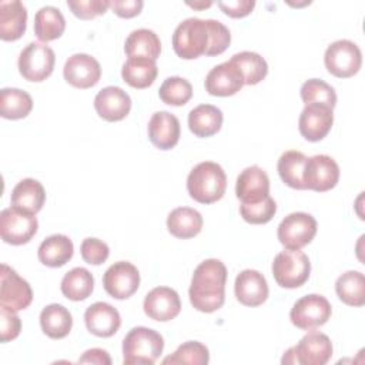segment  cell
I'll return each instance as SVG.
<instances>
[{
  "label": "cell",
  "mask_w": 365,
  "mask_h": 365,
  "mask_svg": "<svg viewBox=\"0 0 365 365\" xmlns=\"http://www.w3.org/2000/svg\"><path fill=\"white\" fill-rule=\"evenodd\" d=\"M227 267L217 258L204 259L194 269L188 289L191 305L200 312H214L225 301Z\"/></svg>",
  "instance_id": "1"
},
{
  "label": "cell",
  "mask_w": 365,
  "mask_h": 365,
  "mask_svg": "<svg viewBox=\"0 0 365 365\" xmlns=\"http://www.w3.org/2000/svg\"><path fill=\"white\" fill-rule=\"evenodd\" d=\"M225 171L214 161L197 164L187 177V191L190 197L201 204H212L221 200L225 194Z\"/></svg>",
  "instance_id": "2"
},
{
  "label": "cell",
  "mask_w": 365,
  "mask_h": 365,
  "mask_svg": "<svg viewBox=\"0 0 365 365\" xmlns=\"http://www.w3.org/2000/svg\"><path fill=\"white\" fill-rule=\"evenodd\" d=\"M164 349V339L160 332L135 327L128 331L123 339L124 365H153Z\"/></svg>",
  "instance_id": "3"
},
{
  "label": "cell",
  "mask_w": 365,
  "mask_h": 365,
  "mask_svg": "<svg viewBox=\"0 0 365 365\" xmlns=\"http://www.w3.org/2000/svg\"><path fill=\"white\" fill-rule=\"evenodd\" d=\"M210 43L207 21L190 17L181 21L173 33V48L184 60H194L205 54Z\"/></svg>",
  "instance_id": "4"
},
{
  "label": "cell",
  "mask_w": 365,
  "mask_h": 365,
  "mask_svg": "<svg viewBox=\"0 0 365 365\" xmlns=\"http://www.w3.org/2000/svg\"><path fill=\"white\" fill-rule=\"evenodd\" d=\"M332 356V342L328 335L309 329L301 341L288 348L281 359L282 364L301 365H325Z\"/></svg>",
  "instance_id": "5"
},
{
  "label": "cell",
  "mask_w": 365,
  "mask_h": 365,
  "mask_svg": "<svg viewBox=\"0 0 365 365\" xmlns=\"http://www.w3.org/2000/svg\"><path fill=\"white\" fill-rule=\"evenodd\" d=\"M311 272V262L301 250H284L272 261V275L282 288H298L304 285Z\"/></svg>",
  "instance_id": "6"
},
{
  "label": "cell",
  "mask_w": 365,
  "mask_h": 365,
  "mask_svg": "<svg viewBox=\"0 0 365 365\" xmlns=\"http://www.w3.org/2000/svg\"><path fill=\"white\" fill-rule=\"evenodd\" d=\"M56 56L54 51L46 44L38 41L29 43L19 56V71L27 81H44L54 70Z\"/></svg>",
  "instance_id": "7"
},
{
  "label": "cell",
  "mask_w": 365,
  "mask_h": 365,
  "mask_svg": "<svg viewBox=\"0 0 365 365\" xmlns=\"http://www.w3.org/2000/svg\"><path fill=\"white\" fill-rule=\"evenodd\" d=\"M324 63L332 76L348 78L356 74L362 64V53L351 40H336L331 43L324 54Z\"/></svg>",
  "instance_id": "8"
},
{
  "label": "cell",
  "mask_w": 365,
  "mask_h": 365,
  "mask_svg": "<svg viewBox=\"0 0 365 365\" xmlns=\"http://www.w3.org/2000/svg\"><path fill=\"white\" fill-rule=\"evenodd\" d=\"M37 228L38 222L36 215L24 210L11 205L0 212V235L7 244H27L36 235Z\"/></svg>",
  "instance_id": "9"
},
{
  "label": "cell",
  "mask_w": 365,
  "mask_h": 365,
  "mask_svg": "<svg viewBox=\"0 0 365 365\" xmlns=\"http://www.w3.org/2000/svg\"><path fill=\"white\" fill-rule=\"evenodd\" d=\"M317 234V220L302 211L291 212L278 225L277 235L287 250H301L308 245Z\"/></svg>",
  "instance_id": "10"
},
{
  "label": "cell",
  "mask_w": 365,
  "mask_h": 365,
  "mask_svg": "<svg viewBox=\"0 0 365 365\" xmlns=\"http://www.w3.org/2000/svg\"><path fill=\"white\" fill-rule=\"evenodd\" d=\"M331 314L332 308L325 297L308 294L295 301L289 311V319L297 328L309 331L327 324Z\"/></svg>",
  "instance_id": "11"
},
{
  "label": "cell",
  "mask_w": 365,
  "mask_h": 365,
  "mask_svg": "<svg viewBox=\"0 0 365 365\" xmlns=\"http://www.w3.org/2000/svg\"><path fill=\"white\" fill-rule=\"evenodd\" d=\"M305 190L324 192L334 188L339 180V165L327 154H317L307 158L304 167Z\"/></svg>",
  "instance_id": "12"
},
{
  "label": "cell",
  "mask_w": 365,
  "mask_h": 365,
  "mask_svg": "<svg viewBox=\"0 0 365 365\" xmlns=\"http://www.w3.org/2000/svg\"><path fill=\"white\" fill-rule=\"evenodd\" d=\"M103 287L115 299L130 298L140 287V272L128 261L114 262L103 275Z\"/></svg>",
  "instance_id": "13"
},
{
  "label": "cell",
  "mask_w": 365,
  "mask_h": 365,
  "mask_svg": "<svg viewBox=\"0 0 365 365\" xmlns=\"http://www.w3.org/2000/svg\"><path fill=\"white\" fill-rule=\"evenodd\" d=\"M33 301L30 284L21 278L11 267L1 264L0 271V305L14 311L26 309Z\"/></svg>",
  "instance_id": "14"
},
{
  "label": "cell",
  "mask_w": 365,
  "mask_h": 365,
  "mask_svg": "<svg viewBox=\"0 0 365 365\" xmlns=\"http://www.w3.org/2000/svg\"><path fill=\"white\" fill-rule=\"evenodd\" d=\"M63 76L73 87L90 88L98 83L101 77V66L93 56L77 53L67 58Z\"/></svg>",
  "instance_id": "15"
},
{
  "label": "cell",
  "mask_w": 365,
  "mask_h": 365,
  "mask_svg": "<svg viewBox=\"0 0 365 365\" xmlns=\"http://www.w3.org/2000/svg\"><path fill=\"white\" fill-rule=\"evenodd\" d=\"M334 123L332 108L322 104H307L299 114L298 128L308 141H321L331 131Z\"/></svg>",
  "instance_id": "16"
},
{
  "label": "cell",
  "mask_w": 365,
  "mask_h": 365,
  "mask_svg": "<svg viewBox=\"0 0 365 365\" xmlns=\"http://www.w3.org/2000/svg\"><path fill=\"white\" fill-rule=\"evenodd\" d=\"M143 308L145 315L154 321H171L181 311L180 295L170 287H155L145 295Z\"/></svg>",
  "instance_id": "17"
},
{
  "label": "cell",
  "mask_w": 365,
  "mask_h": 365,
  "mask_svg": "<svg viewBox=\"0 0 365 365\" xmlns=\"http://www.w3.org/2000/svg\"><path fill=\"white\" fill-rule=\"evenodd\" d=\"M235 194L241 204H252L269 197V178L267 173L258 165L244 168L237 177Z\"/></svg>",
  "instance_id": "18"
},
{
  "label": "cell",
  "mask_w": 365,
  "mask_h": 365,
  "mask_svg": "<svg viewBox=\"0 0 365 365\" xmlns=\"http://www.w3.org/2000/svg\"><path fill=\"white\" fill-rule=\"evenodd\" d=\"M204 84L208 94L228 97L237 94L242 88L244 78L240 70L228 60L212 67L208 71Z\"/></svg>",
  "instance_id": "19"
},
{
  "label": "cell",
  "mask_w": 365,
  "mask_h": 365,
  "mask_svg": "<svg viewBox=\"0 0 365 365\" xmlns=\"http://www.w3.org/2000/svg\"><path fill=\"white\" fill-rule=\"evenodd\" d=\"M94 108L106 121H120L130 113L131 98L121 87L108 86L97 93L94 98Z\"/></svg>",
  "instance_id": "20"
},
{
  "label": "cell",
  "mask_w": 365,
  "mask_h": 365,
  "mask_svg": "<svg viewBox=\"0 0 365 365\" xmlns=\"http://www.w3.org/2000/svg\"><path fill=\"white\" fill-rule=\"evenodd\" d=\"M237 299L245 307H258L268 298V284L265 277L257 269L241 271L234 284Z\"/></svg>",
  "instance_id": "21"
},
{
  "label": "cell",
  "mask_w": 365,
  "mask_h": 365,
  "mask_svg": "<svg viewBox=\"0 0 365 365\" xmlns=\"http://www.w3.org/2000/svg\"><path fill=\"white\" fill-rule=\"evenodd\" d=\"M84 322L90 334L100 338H108L118 331L121 317L113 305L98 301L86 309Z\"/></svg>",
  "instance_id": "22"
},
{
  "label": "cell",
  "mask_w": 365,
  "mask_h": 365,
  "mask_svg": "<svg viewBox=\"0 0 365 365\" xmlns=\"http://www.w3.org/2000/svg\"><path fill=\"white\" fill-rule=\"evenodd\" d=\"M180 121L168 111H157L148 121V138L160 150H171L180 140Z\"/></svg>",
  "instance_id": "23"
},
{
  "label": "cell",
  "mask_w": 365,
  "mask_h": 365,
  "mask_svg": "<svg viewBox=\"0 0 365 365\" xmlns=\"http://www.w3.org/2000/svg\"><path fill=\"white\" fill-rule=\"evenodd\" d=\"M27 27V10L19 0L0 3V38L19 40Z\"/></svg>",
  "instance_id": "24"
},
{
  "label": "cell",
  "mask_w": 365,
  "mask_h": 365,
  "mask_svg": "<svg viewBox=\"0 0 365 365\" xmlns=\"http://www.w3.org/2000/svg\"><path fill=\"white\" fill-rule=\"evenodd\" d=\"M222 111L212 104H200L188 113V127L200 138L217 134L222 125Z\"/></svg>",
  "instance_id": "25"
},
{
  "label": "cell",
  "mask_w": 365,
  "mask_h": 365,
  "mask_svg": "<svg viewBox=\"0 0 365 365\" xmlns=\"http://www.w3.org/2000/svg\"><path fill=\"white\" fill-rule=\"evenodd\" d=\"M11 204L30 214H37L46 201V191L40 181L34 178H23L11 191Z\"/></svg>",
  "instance_id": "26"
},
{
  "label": "cell",
  "mask_w": 365,
  "mask_h": 365,
  "mask_svg": "<svg viewBox=\"0 0 365 365\" xmlns=\"http://www.w3.org/2000/svg\"><path fill=\"white\" fill-rule=\"evenodd\" d=\"M73 252V241L64 234H54L47 237L40 244L37 255L41 264L51 268H58L71 259Z\"/></svg>",
  "instance_id": "27"
},
{
  "label": "cell",
  "mask_w": 365,
  "mask_h": 365,
  "mask_svg": "<svg viewBox=\"0 0 365 365\" xmlns=\"http://www.w3.org/2000/svg\"><path fill=\"white\" fill-rule=\"evenodd\" d=\"M202 217L201 214L191 207H178L174 208L167 217V228L171 235L187 240L192 238L202 230Z\"/></svg>",
  "instance_id": "28"
},
{
  "label": "cell",
  "mask_w": 365,
  "mask_h": 365,
  "mask_svg": "<svg viewBox=\"0 0 365 365\" xmlns=\"http://www.w3.org/2000/svg\"><path fill=\"white\" fill-rule=\"evenodd\" d=\"M157 74L155 60L148 57H128L121 68L123 80L134 88H147L154 83Z\"/></svg>",
  "instance_id": "29"
},
{
  "label": "cell",
  "mask_w": 365,
  "mask_h": 365,
  "mask_svg": "<svg viewBox=\"0 0 365 365\" xmlns=\"http://www.w3.org/2000/svg\"><path fill=\"white\" fill-rule=\"evenodd\" d=\"M40 327L48 338L61 339L70 334L73 317L66 307L60 304H50L40 312Z\"/></svg>",
  "instance_id": "30"
},
{
  "label": "cell",
  "mask_w": 365,
  "mask_h": 365,
  "mask_svg": "<svg viewBox=\"0 0 365 365\" xmlns=\"http://www.w3.org/2000/svg\"><path fill=\"white\" fill-rule=\"evenodd\" d=\"M66 30V20L63 13L54 6H44L38 9L34 16V34L43 41H53L58 38Z\"/></svg>",
  "instance_id": "31"
},
{
  "label": "cell",
  "mask_w": 365,
  "mask_h": 365,
  "mask_svg": "<svg viewBox=\"0 0 365 365\" xmlns=\"http://www.w3.org/2000/svg\"><path fill=\"white\" fill-rule=\"evenodd\" d=\"M124 51L128 57H148L157 60L161 53V41L153 30L137 29L125 38Z\"/></svg>",
  "instance_id": "32"
},
{
  "label": "cell",
  "mask_w": 365,
  "mask_h": 365,
  "mask_svg": "<svg viewBox=\"0 0 365 365\" xmlns=\"http://www.w3.org/2000/svg\"><path fill=\"white\" fill-rule=\"evenodd\" d=\"M60 288L66 298L71 301H84L94 289V277L88 269L76 267L64 274Z\"/></svg>",
  "instance_id": "33"
},
{
  "label": "cell",
  "mask_w": 365,
  "mask_h": 365,
  "mask_svg": "<svg viewBox=\"0 0 365 365\" xmlns=\"http://www.w3.org/2000/svg\"><path fill=\"white\" fill-rule=\"evenodd\" d=\"M338 298L349 307H362L365 304V277L359 271H346L335 282Z\"/></svg>",
  "instance_id": "34"
},
{
  "label": "cell",
  "mask_w": 365,
  "mask_h": 365,
  "mask_svg": "<svg viewBox=\"0 0 365 365\" xmlns=\"http://www.w3.org/2000/svg\"><path fill=\"white\" fill-rule=\"evenodd\" d=\"M307 158L308 157L304 153L297 150H288L281 154L277 170L284 184L295 190H305L302 175Z\"/></svg>",
  "instance_id": "35"
},
{
  "label": "cell",
  "mask_w": 365,
  "mask_h": 365,
  "mask_svg": "<svg viewBox=\"0 0 365 365\" xmlns=\"http://www.w3.org/2000/svg\"><path fill=\"white\" fill-rule=\"evenodd\" d=\"M33 108L31 96L20 88L6 87L0 91V114L7 120L24 118Z\"/></svg>",
  "instance_id": "36"
},
{
  "label": "cell",
  "mask_w": 365,
  "mask_h": 365,
  "mask_svg": "<svg viewBox=\"0 0 365 365\" xmlns=\"http://www.w3.org/2000/svg\"><path fill=\"white\" fill-rule=\"evenodd\" d=\"M230 61L240 70L244 84L247 86L258 84L268 74V64L265 58L255 51H240L234 54Z\"/></svg>",
  "instance_id": "37"
},
{
  "label": "cell",
  "mask_w": 365,
  "mask_h": 365,
  "mask_svg": "<svg viewBox=\"0 0 365 365\" xmlns=\"http://www.w3.org/2000/svg\"><path fill=\"white\" fill-rule=\"evenodd\" d=\"M210 361V351L208 348L198 342V341H187L182 345H180L174 354L165 356L163 359V364H171V365H180V364H188V365H205Z\"/></svg>",
  "instance_id": "38"
},
{
  "label": "cell",
  "mask_w": 365,
  "mask_h": 365,
  "mask_svg": "<svg viewBox=\"0 0 365 365\" xmlns=\"http://www.w3.org/2000/svg\"><path fill=\"white\" fill-rule=\"evenodd\" d=\"M158 96L168 106H184L192 97V86L182 77H168L163 81Z\"/></svg>",
  "instance_id": "39"
},
{
  "label": "cell",
  "mask_w": 365,
  "mask_h": 365,
  "mask_svg": "<svg viewBox=\"0 0 365 365\" xmlns=\"http://www.w3.org/2000/svg\"><path fill=\"white\" fill-rule=\"evenodd\" d=\"M301 98L307 104H322L331 108L336 104L334 87L319 78H309L301 86Z\"/></svg>",
  "instance_id": "40"
},
{
  "label": "cell",
  "mask_w": 365,
  "mask_h": 365,
  "mask_svg": "<svg viewBox=\"0 0 365 365\" xmlns=\"http://www.w3.org/2000/svg\"><path fill=\"white\" fill-rule=\"evenodd\" d=\"M277 212V204L271 197L252 204H241L240 214L250 224H267Z\"/></svg>",
  "instance_id": "41"
},
{
  "label": "cell",
  "mask_w": 365,
  "mask_h": 365,
  "mask_svg": "<svg viewBox=\"0 0 365 365\" xmlns=\"http://www.w3.org/2000/svg\"><path fill=\"white\" fill-rule=\"evenodd\" d=\"M205 21H207L208 34H210V43H208L205 56H218L228 48L231 43V33L228 27L218 20L207 19Z\"/></svg>",
  "instance_id": "42"
},
{
  "label": "cell",
  "mask_w": 365,
  "mask_h": 365,
  "mask_svg": "<svg viewBox=\"0 0 365 365\" xmlns=\"http://www.w3.org/2000/svg\"><path fill=\"white\" fill-rule=\"evenodd\" d=\"M67 6L70 7V10L73 11V14L81 20H91L100 14H104L108 7H110V1L107 0H68Z\"/></svg>",
  "instance_id": "43"
},
{
  "label": "cell",
  "mask_w": 365,
  "mask_h": 365,
  "mask_svg": "<svg viewBox=\"0 0 365 365\" xmlns=\"http://www.w3.org/2000/svg\"><path fill=\"white\" fill-rule=\"evenodd\" d=\"M80 252H81L83 259L87 264L100 265L108 258L110 248L104 241L90 237V238L83 240V242L80 245Z\"/></svg>",
  "instance_id": "44"
},
{
  "label": "cell",
  "mask_w": 365,
  "mask_h": 365,
  "mask_svg": "<svg viewBox=\"0 0 365 365\" xmlns=\"http://www.w3.org/2000/svg\"><path fill=\"white\" fill-rule=\"evenodd\" d=\"M17 311L0 305V341L9 342L19 336L21 331V321Z\"/></svg>",
  "instance_id": "45"
},
{
  "label": "cell",
  "mask_w": 365,
  "mask_h": 365,
  "mask_svg": "<svg viewBox=\"0 0 365 365\" xmlns=\"http://www.w3.org/2000/svg\"><path fill=\"white\" fill-rule=\"evenodd\" d=\"M218 7L230 17L240 19L248 16L255 7L254 0H234V1H218Z\"/></svg>",
  "instance_id": "46"
},
{
  "label": "cell",
  "mask_w": 365,
  "mask_h": 365,
  "mask_svg": "<svg viewBox=\"0 0 365 365\" xmlns=\"http://www.w3.org/2000/svg\"><path fill=\"white\" fill-rule=\"evenodd\" d=\"M144 3L141 0H113L110 1V7L114 13L123 19H131L141 13Z\"/></svg>",
  "instance_id": "47"
},
{
  "label": "cell",
  "mask_w": 365,
  "mask_h": 365,
  "mask_svg": "<svg viewBox=\"0 0 365 365\" xmlns=\"http://www.w3.org/2000/svg\"><path fill=\"white\" fill-rule=\"evenodd\" d=\"M78 364H97V365H110L111 358L106 349L91 348L87 349L78 359Z\"/></svg>",
  "instance_id": "48"
},
{
  "label": "cell",
  "mask_w": 365,
  "mask_h": 365,
  "mask_svg": "<svg viewBox=\"0 0 365 365\" xmlns=\"http://www.w3.org/2000/svg\"><path fill=\"white\" fill-rule=\"evenodd\" d=\"M190 7H194V9H205V7H210L212 4V1H194V3H187Z\"/></svg>",
  "instance_id": "49"
}]
</instances>
